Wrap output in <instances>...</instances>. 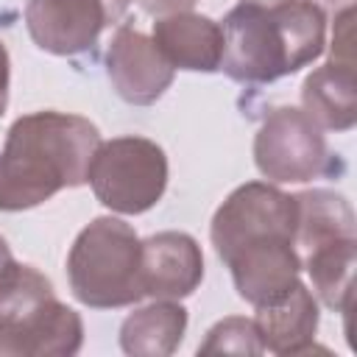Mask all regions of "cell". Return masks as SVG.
<instances>
[{"instance_id": "obj_1", "label": "cell", "mask_w": 357, "mask_h": 357, "mask_svg": "<svg viewBox=\"0 0 357 357\" xmlns=\"http://www.w3.org/2000/svg\"><path fill=\"white\" fill-rule=\"evenodd\" d=\"M98 145V128L81 114L33 112L20 117L0 153V209H31L64 187L84 184Z\"/></svg>"}, {"instance_id": "obj_2", "label": "cell", "mask_w": 357, "mask_h": 357, "mask_svg": "<svg viewBox=\"0 0 357 357\" xmlns=\"http://www.w3.org/2000/svg\"><path fill=\"white\" fill-rule=\"evenodd\" d=\"M220 67L240 84H268L315 61L324 50L326 20L312 0L279 6H234L223 25Z\"/></svg>"}, {"instance_id": "obj_3", "label": "cell", "mask_w": 357, "mask_h": 357, "mask_svg": "<svg viewBox=\"0 0 357 357\" xmlns=\"http://www.w3.org/2000/svg\"><path fill=\"white\" fill-rule=\"evenodd\" d=\"M67 276L73 296L86 307L109 310L139 301L145 290L137 231L117 218L92 220L70 248Z\"/></svg>"}, {"instance_id": "obj_4", "label": "cell", "mask_w": 357, "mask_h": 357, "mask_svg": "<svg viewBox=\"0 0 357 357\" xmlns=\"http://www.w3.org/2000/svg\"><path fill=\"white\" fill-rule=\"evenodd\" d=\"M86 181L98 201L123 215L151 209L167 187V156L145 137H114L95 148Z\"/></svg>"}, {"instance_id": "obj_5", "label": "cell", "mask_w": 357, "mask_h": 357, "mask_svg": "<svg viewBox=\"0 0 357 357\" xmlns=\"http://www.w3.org/2000/svg\"><path fill=\"white\" fill-rule=\"evenodd\" d=\"M254 162L265 178L282 184L312 181L332 170L324 128L293 106L273 109L265 117L254 139Z\"/></svg>"}, {"instance_id": "obj_6", "label": "cell", "mask_w": 357, "mask_h": 357, "mask_svg": "<svg viewBox=\"0 0 357 357\" xmlns=\"http://www.w3.org/2000/svg\"><path fill=\"white\" fill-rule=\"evenodd\" d=\"M117 17L120 11L106 0H28L25 6L31 39L56 56L89 50Z\"/></svg>"}, {"instance_id": "obj_7", "label": "cell", "mask_w": 357, "mask_h": 357, "mask_svg": "<svg viewBox=\"0 0 357 357\" xmlns=\"http://www.w3.org/2000/svg\"><path fill=\"white\" fill-rule=\"evenodd\" d=\"M106 70L114 92L134 106L159 100L173 81V67L159 53L153 39L128 25L117 28L106 53Z\"/></svg>"}, {"instance_id": "obj_8", "label": "cell", "mask_w": 357, "mask_h": 357, "mask_svg": "<svg viewBox=\"0 0 357 357\" xmlns=\"http://www.w3.org/2000/svg\"><path fill=\"white\" fill-rule=\"evenodd\" d=\"M84 340V324L75 310L56 296L22 318H0V354L50 357L75 354Z\"/></svg>"}, {"instance_id": "obj_9", "label": "cell", "mask_w": 357, "mask_h": 357, "mask_svg": "<svg viewBox=\"0 0 357 357\" xmlns=\"http://www.w3.org/2000/svg\"><path fill=\"white\" fill-rule=\"evenodd\" d=\"M204 279L198 243L184 231H159L142 243V290L151 298H184Z\"/></svg>"}, {"instance_id": "obj_10", "label": "cell", "mask_w": 357, "mask_h": 357, "mask_svg": "<svg viewBox=\"0 0 357 357\" xmlns=\"http://www.w3.org/2000/svg\"><path fill=\"white\" fill-rule=\"evenodd\" d=\"M153 45L176 70L212 73L220 67L223 56V31L218 22L201 14L176 11L153 22Z\"/></svg>"}, {"instance_id": "obj_11", "label": "cell", "mask_w": 357, "mask_h": 357, "mask_svg": "<svg viewBox=\"0 0 357 357\" xmlns=\"http://www.w3.org/2000/svg\"><path fill=\"white\" fill-rule=\"evenodd\" d=\"M254 326L262 340V349H271L273 354L326 351L312 343L318 329V304L301 282L284 298L257 307Z\"/></svg>"}, {"instance_id": "obj_12", "label": "cell", "mask_w": 357, "mask_h": 357, "mask_svg": "<svg viewBox=\"0 0 357 357\" xmlns=\"http://www.w3.org/2000/svg\"><path fill=\"white\" fill-rule=\"evenodd\" d=\"M354 64L329 61L312 70L301 86L304 112L332 131H346L357 120V92H354Z\"/></svg>"}, {"instance_id": "obj_13", "label": "cell", "mask_w": 357, "mask_h": 357, "mask_svg": "<svg viewBox=\"0 0 357 357\" xmlns=\"http://www.w3.org/2000/svg\"><path fill=\"white\" fill-rule=\"evenodd\" d=\"M187 329V310L167 298L131 312L120 326V346L134 357H165L173 354Z\"/></svg>"}, {"instance_id": "obj_14", "label": "cell", "mask_w": 357, "mask_h": 357, "mask_svg": "<svg viewBox=\"0 0 357 357\" xmlns=\"http://www.w3.org/2000/svg\"><path fill=\"white\" fill-rule=\"evenodd\" d=\"M293 198H296V245H304L310 251L329 240L354 237V215L343 195H335L329 190H310Z\"/></svg>"}, {"instance_id": "obj_15", "label": "cell", "mask_w": 357, "mask_h": 357, "mask_svg": "<svg viewBox=\"0 0 357 357\" xmlns=\"http://www.w3.org/2000/svg\"><path fill=\"white\" fill-rule=\"evenodd\" d=\"M354 257H357L354 237H340V240H329L310 248L307 271L318 298L329 310L343 312L346 307H354V284H351Z\"/></svg>"}, {"instance_id": "obj_16", "label": "cell", "mask_w": 357, "mask_h": 357, "mask_svg": "<svg viewBox=\"0 0 357 357\" xmlns=\"http://www.w3.org/2000/svg\"><path fill=\"white\" fill-rule=\"evenodd\" d=\"M262 340L251 318H223L209 332L206 340L198 346V354H259Z\"/></svg>"}, {"instance_id": "obj_17", "label": "cell", "mask_w": 357, "mask_h": 357, "mask_svg": "<svg viewBox=\"0 0 357 357\" xmlns=\"http://www.w3.org/2000/svg\"><path fill=\"white\" fill-rule=\"evenodd\" d=\"M332 61L354 64V6H346V8L335 11Z\"/></svg>"}, {"instance_id": "obj_18", "label": "cell", "mask_w": 357, "mask_h": 357, "mask_svg": "<svg viewBox=\"0 0 357 357\" xmlns=\"http://www.w3.org/2000/svg\"><path fill=\"white\" fill-rule=\"evenodd\" d=\"M25 271H28V265H20V262L14 259L8 243L0 237V298L8 296V293L22 282Z\"/></svg>"}, {"instance_id": "obj_19", "label": "cell", "mask_w": 357, "mask_h": 357, "mask_svg": "<svg viewBox=\"0 0 357 357\" xmlns=\"http://www.w3.org/2000/svg\"><path fill=\"white\" fill-rule=\"evenodd\" d=\"M8 106V53L6 45L0 42V114Z\"/></svg>"}, {"instance_id": "obj_20", "label": "cell", "mask_w": 357, "mask_h": 357, "mask_svg": "<svg viewBox=\"0 0 357 357\" xmlns=\"http://www.w3.org/2000/svg\"><path fill=\"white\" fill-rule=\"evenodd\" d=\"M321 11L324 8H332V11H340V8H346V6H351V0H312Z\"/></svg>"}, {"instance_id": "obj_21", "label": "cell", "mask_w": 357, "mask_h": 357, "mask_svg": "<svg viewBox=\"0 0 357 357\" xmlns=\"http://www.w3.org/2000/svg\"><path fill=\"white\" fill-rule=\"evenodd\" d=\"M240 3H254V6H279V3H287V0H240Z\"/></svg>"}, {"instance_id": "obj_22", "label": "cell", "mask_w": 357, "mask_h": 357, "mask_svg": "<svg viewBox=\"0 0 357 357\" xmlns=\"http://www.w3.org/2000/svg\"><path fill=\"white\" fill-rule=\"evenodd\" d=\"M106 3H112V6H114L120 14H123V11H126V6H128V0H106Z\"/></svg>"}, {"instance_id": "obj_23", "label": "cell", "mask_w": 357, "mask_h": 357, "mask_svg": "<svg viewBox=\"0 0 357 357\" xmlns=\"http://www.w3.org/2000/svg\"><path fill=\"white\" fill-rule=\"evenodd\" d=\"M181 3H187V6H192V3H195V0H181Z\"/></svg>"}]
</instances>
